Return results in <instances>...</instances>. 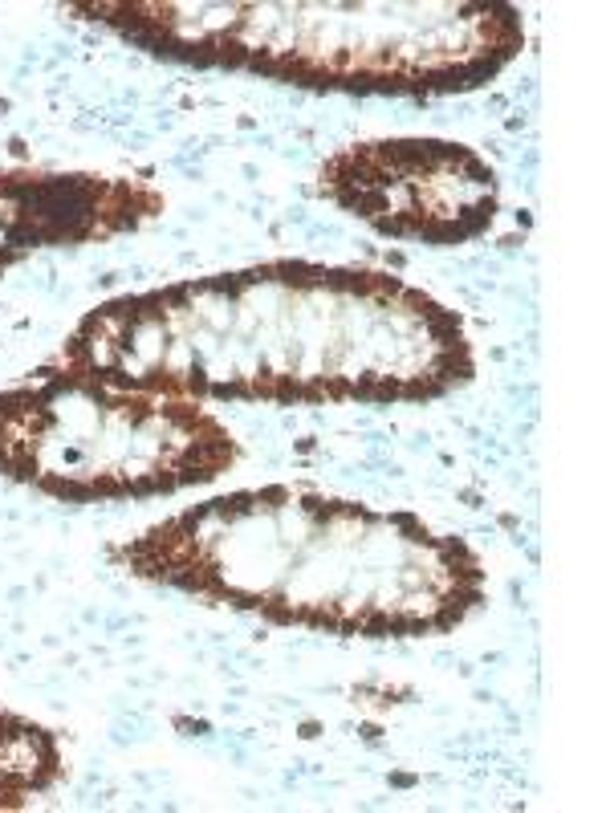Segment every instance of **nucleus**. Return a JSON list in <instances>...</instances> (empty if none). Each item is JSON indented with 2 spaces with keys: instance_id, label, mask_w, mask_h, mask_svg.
I'll return each instance as SVG.
<instances>
[{
  "instance_id": "1",
  "label": "nucleus",
  "mask_w": 610,
  "mask_h": 813,
  "mask_svg": "<svg viewBox=\"0 0 610 813\" xmlns=\"http://www.w3.org/2000/svg\"><path fill=\"white\" fill-rule=\"evenodd\" d=\"M330 187L391 236L464 240L493 220V171L452 143H440L423 183L403 179L391 143H366L330 167Z\"/></svg>"
}]
</instances>
